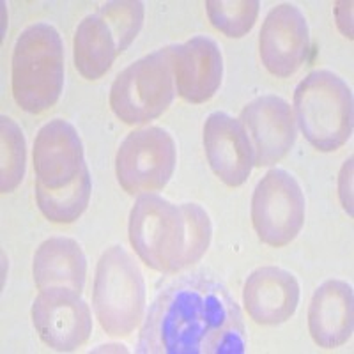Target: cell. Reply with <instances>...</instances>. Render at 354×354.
I'll use <instances>...</instances> for the list:
<instances>
[{"label":"cell","mask_w":354,"mask_h":354,"mask_svg":"<svg viewBox=\"0 0 354 354\" xmlns=\"http://www.w3.org/2000/svg\"><path fill=\"white\" fill-rule=\"evenodd\" d=\"M138 354H243V312L225 286L204 273L179 277L158 292L144 319Z\"/></svg>","instance_id":"obj_1"},{"label":"cell","mask_w":354,"mask_h":354,"mask_svg":"<svg viewBox=\"0 0 354 354\" xmlns=\"http://www.w3.org/2000/svg\"><path fill=\"white\" fill-rule=\"evenodd\" d=\"M128 230L140 261L163 274L179 273L201 261L213 234L209 214L201 205H177L156 194L137 198Z\"/></svg>","instance_id":"obj_2"},{"label":"cell","mask_w":354,"mask_h":354,"mask_svg":"<svg viewBox=\"0 0 354 354\" xmlns=\"http://www.w3.org/2000/svg\"><path fill=\"white\" fill-rule=\"evenodd\" d=\"M17 105L28 113L53 106L64 88V44L48 24H34L18 36L11 61Z\"/></svg>","instance_id":"obj_3"},{"label":"cell","mask_w":354,"mask_h":354,"mask_svg":"<svg viewBox=\"0 0 354 354\" xmlns=\"http://www.w3.org/2000/svg\"><path fill=\"white\" fill-rule=\"evenodd\" d=\"M294 112L306 140L322 153L340 149L353 135V93L333 71L317 69L299 82Z\"/></svg>","instance_id":"obj_4"},{"label":"cell","mask_w":354,"mask_h":354,"mask_svg":"<svg viewBox=\"0 0 354 354\" xmlns=\"http://www.w3.org/2000/svg\"><path fill=\"white\" fill-rule=\"evenodd\" d=\"M93 306L110 337H128L145 312V283L135 259L122 246L105 250L96 266Z\"/></svg>","instance_id":"obj_5"},{"label":"cell","mask_w":354,"mask_h":354,"mask_svg":"<svg viewBox=\"0 0 354 354\" xmlns=\"http://www.w3.org/2000/svg\"><path fill=\"white\" fill-rule=\"evenodd\" d=\"M176 96L169 46L122 69L110 88V106L126 124H145L167 112Z\"/></svg>","instance_id":"obj_6"},{"label":"cell","mask_w":354,"mask_h":354,"mask_svg":"<svg viewBox=\"0 0 354 354\" xmlns=\"http://www.w3.org/2000/svg\"><path fill=\"white\" fill-rule=\"evenodd\" d=\"M176 160V142L167 129L160 126L135 129L117 151V181L129 195L154 194L170 181Z\"/></svg>","instance_id":"obj_7"},{"label":"cell","mask_w":354,"mask_h":354,"mask_svg":"<svg viewBox=\"0 0 354 354\" xmlns=\"http://www.w3.org/2000/svg\"><path fill=\"white\" fill-rule=\"evenodd\" d=\"M252 221L259 239L282 248L305 223V195L299 183L283 169H273L259 181L252 197Z\"/></svg>","instance_id":"obj_8"},{"label":"cell","mask_w":354,"mask_h":354,"mask_svg":"<svg viewBox=\"0 0 354 354\" xmlns=\"http://www.w3.org/2000/svg\"><path fill=\"white\" fill-rule=\"evenodd\" d=\"M32 322L41 340L61 353L77 351L93 333L91 308L69 287L41 290L32 303Z\"/></svg>","instance_id":"obj_9"},{"label":"cell","mask_w":354,"mask_h":354,"mask_svg":"<svg viewBox=\"0 0 354 354\" xmlns=\"http://www.w3.org/2000/svg\"><path fill=\"white\" fill-rule=\"evenodd\" d=\"M259 53L264 68L278 78H289L308 59L310 30L296 6L280 4L266 17L259 36Z\"/></svg>","instance_id":"obj_10"},{"label":"cell","mask_w":354,"mask_h":354,"mask_svg":"<svg viewBox=\"0 0 354 354\" xmlns=\"http://www.w3.org/2000/svg\"><path fill=\"white\" fill-rule=\"evenodd\" d=\"M239 121L254 147L255 165L271 167L292 149L298 126L292 109L282 97L259 96L241 110Z\"/></svg>","instance_id":"obj_11"},{"label":"cell","mask_w":354,"mask_h":354,"mask_svg":"<svg viewBox=\"0 0 354 354\" xmlns=\"http://www.w3.org/2000/svg\"><path fill=\"white\" fill-rule=\"evenodd\" d=\"M176 93L188 103L209 101L221 85L223 57L214 39L195 36L183 44H169Z\"/></svg>","instance_id":"obj_12"},{"label":"cell","mask_w":354,"mask_h":354,"mask_svg":"<svg viewBox=\"0 0 354 354\" xmlns=\"http://www.w3.org/2000/svg\"><path fill=\"white\" fill-rule=\"evenodd\" d=\"M204 149L213 172L232 188L241 186L255 167L245 126L225 112H213L205 119Z\"/></svg>","instance_id":"obj_13"},{"label":"cell","mask_w":354,"mask_h":354,"mask_svg":"<svg viewBox=\"0 0 354 354\" xmlns=\"http://www.w3.org/2000/svg\"><path fill=\"white\" fill-rule=\"evenodd\" d=\"M84 145L75 126L64 119L46 122L34 140L36 181L50 189L71 185L84 169Z\"/></svg>","instance_id":"obj_14"},{"label":"cell","mask_w":354,"mask_h":354,"mask_svg":"<svg viewBox=\"0 0 354 354\" xmlns=\"http://www.w3.org/2000/svg\"><path fill=\"white\" fill-rule=\"evenodd\" d=\"M243 303L252 321L277 326L289 321L298 308L299 283L290 271L264 266L246 278Z\"/></svg>","instance_id":"obj_15"},{"label":"cell","mask_w":354,"mask_h":354,"mask_svg":"<svg viewBox=\"0 0 354 354\" xmlns=\"http://www.w3.org/2000/svg\"><path fill=\"white\" fill-rule=\"evenodd\" d=\"M353 287L342 280H328L312 296L308 308V330L314 342L324 349H335L353 335Z\"/></svg>","instance_id":"obj_16"},{"label":"cell","mask_w":354,"mask_h":354,"mask_svg":"<svg viewBox=\"0 0 354 354\" xmlns=\"http://www.w3.org/2000/svg\"><path fill=\"white\" fill-rule=\"evenodd\" d=\"M34 283L39 290L50 287H69L82 294L87 278V259L84 250L71 238H50L34 254Z\"/></svg>","instance_id":"obj_17"},{"label":"cell","mask_w":354,"mask_h":354,"mask_svg":"<svg viewBox=\"0 0 354 354\" xmlns=\"http://www.w3.org/2000/svg\"><path fill=\"white\" fill-rule=\"evenodd\" d=\"M117 55V41L109 24L97 12L85 17L73 39V59L78 73L87 80H100L112 68Z\"/></svg>","instance_id":"obj_18"},{"label":"cell","mask_w":354,"mask_h":354,"mask_svg":"<svg viewBox=\"0 0 354 354\" xmlns=\"http://www.w3.org/2000/svg\"><path fill=\"white\" fill-rule=\"evenodd\" d=\"M93 183L87 163L71 185L61 189H50L36 181V201L39 211L53 223H73L84 214L91 201Z\"/></svg>","instance_id":"obj_19"},{"label":"cell","mask_w":354,"mask_h":354,"mask_svg":"<svg viewBox=\"0 0 354 354\" xmlns=\"http://www.w3.org/2000/svg\"><path fill=\"white\" fill-rule=\"evenodd\" d=\"M27 147L20 126L9 119L0 117V192L11 194L25 176Z\"/></svg>","instance_id":"obj_20"},{"label":"cell","mask_w":354,"mask_h":354,"mask_svg":"<svg viewBox=\"0 0 354 354\" xmlns=\"http://www.w3.org/2000/svg\"><path fill=\"white\" fill-rule=\"evenodd\" d=\"M261 2L257 0H207L205 11L216 30L227 37H243L254 28Z\"/></svg>","instance_id":"obj_21"},{"label":"cell","mask_w":354,"mask_h":354,"mask_svg":"<svg viewBox=\"0 0 354 354\" xmlns=\"http://www.w3.org/2000/svg\"><path fill=\"white\" fill-rule=\"evenodd\" d=\"M97 15L109 24L117 41V50L122 53L129 48V44L140 32L142 24H144V4L135 0L106 2L101 6Z\"/></svg>","instance_id":"obj_22"}]
</instances>
